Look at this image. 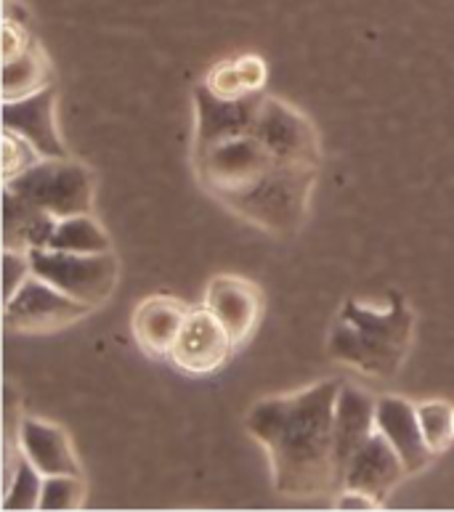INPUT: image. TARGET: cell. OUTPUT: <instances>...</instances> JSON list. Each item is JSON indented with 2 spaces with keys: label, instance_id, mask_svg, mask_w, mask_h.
<instances>
[{
  "label": "cell",
  "instance_id": "5b68a950",
  "mask_svg": "<svg viewBox=\"0 0 454 512\" xmlns=\"http://www.w3.org/2000/svg\"><path fill=\"white\" fill-rule=\"evenodd\" d=\"M192 165L202 189L224 205L226 199L237 197L247 186H253L266 170L277 165V160L253 133H245L210 146L200 154H192Z\"/></svg>",
  "mask_w": 454,
  "mask_h": 512
},
{
  "label": "cell",
  "instance_id": "7a4b0ae2",
  "mask_svg": "<svg viewBox=\"0 0 454 512\" xmlns=\"http://www.w3.org/2000/svg\"><path fill=\"white\" fill-rule=\"evenodd\" d=\"M415 337V314L407 300L391 298V306L380 311L348 300L332 324L327 351L335 361L367 377H396L407 361Z\"/></svg>",
  "mask_w": 454,
  "mask_h": 512
},
{
  "label": "cell",
  "instance_id": "603a6c76",
  "mask_svg": "<svg viewBox=\"0 0 454 512\" xmlns=\"http://www.w3.org/2000/svg\"><path fill=\"white\" fill-rule=\"evenodd\" d=\"M417 420L428 449L433 454L447 451L454 441V406L447 401H420L417 404Z\"/></svg>",
  "mask_w": 454,
  "mask_h": 512
},
{
  "label": "cell",
  "instance_id": "52a82bcc",
  "mask_svg": "<svg viewBox=\"0 0 454 512\" xmlns=\"http://www.w3.org/2000/svg\"><path fill=\"white\" fill-rule=\"evenodd\" d=\"M277 162L322 168V136L301 109L277 96H261L250 128Z\"/></svg>",
  "mask_w": 454,
  "mask_h": 512
},
{
  "label": "cell",
  "instance_id": "484cf974",
  "mask_svg": "<svg viewBox=\"0 0 454 512\" xmlns=\"http://www.w3.org/2000/svg\"><path fill=\"white\" fill-rule=\"evenodd\" d=\"M3 276H6V279H3L6 300H11L16 295V290L32 276L30 255L14 253V250H3ZM6 300H3V303H6Z\"/></svg>",
  "mask_w": 454,
  "mask_h": 512
},
{
  "label": "cell",
  "instance_id": "5bb4252c",
  "mask_svg": "<svg viewBox=\"0 0 454 512\" xmlns=\"http://www.w3.org/2000/svg\"><path fill=\"white\" fill-rule=\"evenodd\" d=\"M375 430L388 438V444L399 451L401 462L407 473H420L423 467L431 465L436 457L425 444L420 420H417V404L407 401L404 396H380L375 406Z\"/></svg>",
  "mask_w": 454,
  "mask_h": 512
},
{
  "label": "cell",
  "instance_id": "4fadbf2b",
  "mask_svg": "<svg viewBox=\"0 0 454 512\" xmlns=\"http://www.w3.org/2000/svg\"><path fill=\"white\" fill-rule=\"evenodd\" d=\"M3 128L24 136L40 157H67V146L56 125V88L48 85L27 99L3 104Z\"/></svg>",
  "mask_w": 454,
  "mask_h": 512
},
{
  "label": "cell",
  "instance_id": "ba28073f",
  "mask_svg": "<svg viewBox=\"0 0 454 512\" xmlns=\"http://www.w3.org/2000/svg\"><path fill=\"white\" fill-rule=\"evenodd\" d=\"M93 308L56 290L54 284L32 274L16 290L11 300L3 303V327L16 335H48L64 327H72L91 314Z\"/></svg>",
  "mask_w": 454,
  "mask_h": 512
},
{
  "label": "cell",
  "instance_id": "cb8c5ba5",
  "mask_svg": "<svg viewBox=\"0 0 454 512\" xmlns=\"http://www.w3.org/2000/svg\"><path fill=\"white\" fill-rule=\"evenodd\" d=\"M0 160H3V186L14 184L16 178L24 176L27 170L40 162V152L24 136L14 133L11 128H3V144H0Z\"/></svg>",
  "mask_w": 454,
  "mask_h": 512
},
{
  "label": "cell",
  "instance_id": "9c48e42d",
  "mask_svg": "<svg viewBox=\"0 0 454 512\" xmlns=\"http://www.w3.org/2000/svg\"><path fill=\"white\" fill-rule=\"evenodd\" d=\"M234 351L237 348L231 343L224 324L210 314L208 308L200 306L192 308L186 316L168 361L184 375L205 377L224 367Z\"/></svg>",
  "mask_w": 454,
  "mask_h": 512
},
{
  "label": "cell",
  "instance_id": "7c38bea8",
  "mask_svg": "<svg viewBox=\"0 0 454 512\" xmlns=\"http://www.w3.org/2000/svg\"><path fill=\"white\" fill-rule=\"evenodd\" d=\"M407 467L401 462L399 451L388 444L383 433H372L354 457L348 459L346 470H343V486L340 489L362 491L375 502L385 505V499L391 497L393 489L407 478Z\"/></svg>",
  "mask_w": 454,
  "mask_h": 512
},
{
  "label": "cell",
  "instance_id": "44dd1931",
  "mask_svg": "<svg viewBox=\"0 0 454 512\" xmlns=\"http://www.w3.org/2000/svg\"><path fill=\"white\" fill-rule=\"evenodd\" d=\"M48 247H54V250H67V253H83V255L112 253L107 231H104V226H101L91 213L62 218V221L56 223L54 237H51V245Z\"/></svg>",
  "mask_w": 454,
  "mask_h": 512
},
{
  "label": "cell",
  "instance_id": "9a60e30c",
  "mask_svg": "<svg viewBox=\"0 0 454 512\" xmlns=\"http://www.w3.org/2000/svg\"><path fill=\"white\" fill-rule=\"evenodd\" d=\"M192 308L184 300L170 298V295H152L144 298L133 311L131 329L133 340L147 356L157 361H168L178 332L184 327L186 316Z\"/></svg>",
  "mask_w": 454,
  "mask_h": 512
},
{
  "label": "cell",
  "instance_id": "ac0fdd59",
  "mask_svg": "<svg viewBox=\"0 0 454 512\" xmlns=\"http://www.w3.org/2000/svg\"><path fill=\"white\" fill-rule=\"evenodd\" d=\"M59 218L3 186V250L30 255L51 245Z\"/></svg>",
  "mask_w": 454,
  "mask_h": 512
},
{
  "label": "cell",
  "instance_id": "3957f363",
  "mask_svg": "<svg viewBox=\"0 0 454 512\" xmlns=\"http://www.w3.org/2000/svg\"><path fill=\"white\" fill-rule=\"evenodd\" d=\"M319 170L322 168L277 162L245 192L226 199L224 207L271 237H295L311 213Z\"/></svg>",
  "mask_w": 454,
  "mask_h": 512
},
{
  "label": "cell",
  "instance_id": "6da1fadb",
  "mask_svg": "<svg viewBox=\"0 0 454 512\" xmlns=\"http://www.w3.org/2000/svg\"><path fill=\"white\" fill-rule=\"evenodd\" d=\"M338 380L261 398L247 412V433L263 446L279 497L316 499L340 489L335 462Z\"/></svg>",
  "mask_w": 454,
  "mask_h": 512
},
{
  "label": "cell",
  "instance_id": "e0dca14e",
  "mask_svg": "<svg viewBox=\"0 0 454 512\" xmlns=\"http://www.w3.org/2000/svg\"><path fill=\"white\" fill-rule=\"evenodd\" d=\"M375 406L378 398L356 385H340L338 404H335V462L343 486V470L354 451L375 433Z\"/></svg>",
  "mask_w": 454,
  "mask_h": 512
},
{
  "label": "cell",
  "instance_id": "8fae6325",
  "mask_svg": "<svg viewBox=\"0 0 454 512\" xmlns=\"http://www.w3.org/2000/svg\"><path fill=\"white\" fill-rule=\"evenodd\" d=\"M261 96L263 93H253L245 99H221L202 83L197 85V91H194L192 154H200L210 146L221 144V141L250 133Z\"/></svg>",
  "mask_w": 454,
  "mask_h": 512
},
{
  "label": "cell",
  "instance_id": "d6986e66",
  "mask_svg": "<svg viewBox=\"0 0 454 512\" xmlns=\"http://www.w3.org/2000/svg\"><path fill=\"white\" fill-rule=\"evenodd\" d=\"M266 80H269V69L261 56L242 54L218 62L202 80V85L221 99H245L253 93H263Z\"/></svg>",
  "mask_w": 454,
  "mask_h": 512
},
{
  "label": "cell",
  "instance_id": "277c9868",
  "mask_svg": "<svg viewBox=\"0 0 454 512\" xmlns=\"http://www.w3.org/2000/svg\"><path fill=\"white\" fill-rule=\"evenodd\" d=\"M6 189L30 199L54 218L93 213V176L70 157H43Z\"/></svg>",
  "mask_w": 454,
  "mask_h": 512
},
{
  "label": "cell",
  "instance_id": "30bf717a",
  "mask_svg": "<svg viewBox=\"0 0 454 512\" xmlns=\"http://www.w3.org/2000/svg\"><path fill=\"white\" fill-rule=\"evenodd\" d=\"M202 306L224 324L234 348H242L263 319V290L247 276L221 274L208 284Z\"/></svg>",
  "mask_w": 454,
  "mask_h": 512
},
{
  "label": "cell",
  "instance_id": "83f0119b",
  "mask_svg": "<svg viewBox=\"0 0 454 512\" xmlns=\"http://www.w3.org/2000/svg\"><path fill=\"white\" fill-rule=\"evenodd\" d=\"M335 507H338V510H378V507L383 505L375 502L372 497H367V494H362V491L343 489V494L338 497Z\"/></svg>",
  "mask_w": 454,
  "mask_h": 512
},
{
  "label": "cell",
  "instance_id": "7402d4cb",
  "mask_svg": "<svg viewBox=\"0 0 454 512\" xmlns=\"http://www.w3.org/2000/svg\"><path fill=\"white\" fill-rule=\"evenodd\" d=\"M43 483H46V475L22 457L14 473L3 481V486H6V491H3V507L6 510H38Z\"/></svg>",
  "mask_w": 454,
  "mask_h": 512
},
{
  "label": "cell",
  "instance_id": "8992f818",
  "mask_svg": "<svg viewBox=\"0 0 454 512\" xmlns=\"http://www.w3.org/2000/svg\"><path fill=\"white\" fill-rule=\"evenodd\" d=\"M30 260L32 274L91 308L107 303L117 287V258L112 253L83 255L43 247L30 253Z\"/></svg>",
  "mask_w": 454,
  "mask_h": 512
},
{
  "label": "cell",
  "instance_id": "2e32d148",
  "mask_svg": "<svg viewBox=\"0 0 454 512\" xmlns=\"http://www.w3.org/2000/svg\"><path fill=\"white\" fill-rule=\"evenodd\" d=\"M19 449L24 459L46 475H83L67 430L40 417H22Z\"/></svg>",
  "mask_w": 454,
  "mask_h": 512
},
{
  "label": "cell",
  "instance_id": "ffe728a7",
  "mask_svg": "<svg viewBox=\"0 0 454 512\" xmlns=\"http://www.w3.org/2000/svg\"><path fill=\"white\" fill-rule=\"evenodd\" d=\"M48 85H54V69L38 40L24 54L3 62V104L27 99Z\"/></svg>",
  "mask_w": 454,
  "mask_h": 512
},
{
  "label": "cell",
  "instance_id": "4316f807",
  "mask_svg": "<svg viewBox=\"0 0 454 512\" xmlns=\"http://www.w3.org/2000/svg\"><path fill=\"white\" fill-rule=\"evenodd\" d=\"M32 43H35V38H32L30 30H27V24H24L22 19H14L11 14H6V19H3V43H0L3 62L24 54Z\"/></svg>",
  "mask_w": 454,
  "mask_h": 512
},
{
  "label": "cell",
  "instance_id": "d4e9b609",
  "mask_svg": "<svg viewBox=\"0 0 454 512\" xmlns=\"http://www.w3.org/2000/svg\"><path fill=\"white\" fill-rule=\"evenodd\" d=\"M85 502L83 475H48L38 510H77Z\"/></svg>",
  "mask_w": 454,
  "mask_h": 512
}]
</instances>
